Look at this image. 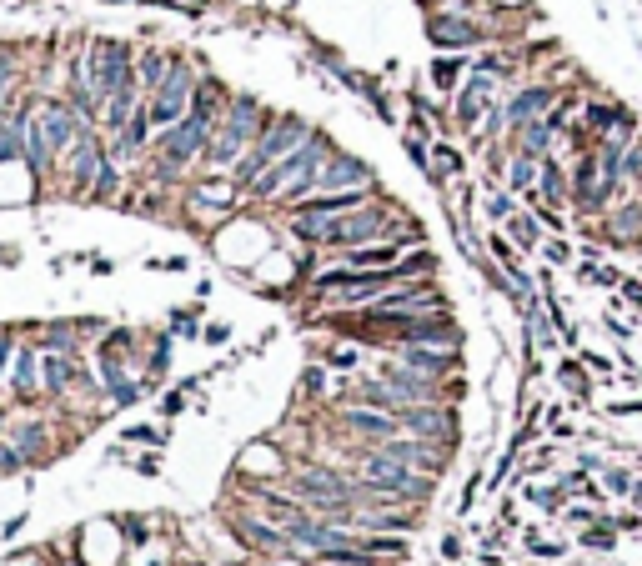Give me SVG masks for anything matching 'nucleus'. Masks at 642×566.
I'll return each instance as SVG.
<instances>
[{
  "instance_id": "f257e3e1",
  "label": "nucleus",
  "mask_w": 642,
  "mask_h": 566,
  "mask_svg": "<svg viewBox=\"0 0 642 566\" xmlns=\"http://www.w3.org/2000/svg\"><path fill=\"white\" fill-rule=\"evenodd\" d=\"M327 156H332V141L321 136V131H311L296 151H286L276 166H266L246 191L256 196V201H266V196H281L286 206H296V201H306L311 191H316V176H321V166H327Z\"/></svg>"
},
{
  "instance_id": "f03ea898",
  "label": "nucleus",
  "mask_w": 642,
  "mask_h": 566,
  "mask_svg": "<svg viewBox=\"0 0 642 566\" xmlns=\"http://www.w3.org/2000/svg\"><path fill=\"white\" fill-rule=\"evenodd\" d=\"M266 111H261V101H251V96H241V101H231L226 111H221V121H216V131H211V141H206V161L211 166H236L241 161V151H251L256 146V136L266 131Z\"/></svg>"
},
{
  "instance_id": "7ed1b4c3",
  "label": "nucleus",
  "mask_w": 642,
  "mask_h": 566,
  "mask_svg": "<svg viewBox=\"0 0 642 566\" xmlns=\"http://www.w3.org/2000/svg\"><path fill=\"white\" fill-rule=\"evenodd\" d=\"M311 136V126L301 121V116H281V121H266V131L256 136V146L236 161V186H251L266 166H276L286 151H296L301 141Z\"/></svg>"
},
{
  "instance_id": "20e7f679",
  "label": "nucleus",
  "mask_w": 642,
  "mask_h": 566,
  "mask_svg": "<svg viewBox=\"0 0 642 566\" xmlns=\"http://www.w3.org/2000/svg\"><path fill=\"white\" fill-rule=\"evenodd\" d=\"M86 86H91L101 101H106V96H116V91H126V86H136L131 46H126V41L101 36V41L91 46V56H86Z\"/></svg>"
},
{
  "instance_id": "39448f33",
  "label": "nucleus",
  "mask_w": 642,
  "mask_h": 566,
  "mask_svg": "<svg viewBox=\"0 0 642 566\" xmlns=\"http://www.w3.org/2000/svg\"><path fill=\"white\" fill-rule=\"evenodd\" d=\"M191 96H196V71H191L186 61H171L166 81H161V86L151 91V101H146V111H151V126H156V131L176 126V121L186 116Z\"/></svg>"
},
{
  "instance_id": "423d86ee",
  "label": "nucleus",
  "mask_w": 642,
  "mask_h": 566,
  "mask_svg": "<svg viewBox=\"0 0 642 566\" xmlns=\"http://www.w3.org/2000/svg\"><path fill=\"white\" fill-rule=\"evenodd\" d=\"M352 186H372V166L362 156H347V151H332L327 166L316 176V191H352ZM311 191V196H316Z\"/></svg>"
},
{
  "instance_id": "0eeeda50",
  "label": "nucleus",
  "mask_w": 642,
  "mask_h": 566,
  "mask_svg": "<svg viewBox=\"0 0 642 566\" xmlns=\"http://www.w3.org/2000/svg\"><path fill=\"white\" fill-rule=\"evenodd\" d=\"M427 36H432V46H442V51H467V46H477V41H482V26H477L472 16L442 11V16H432V21H427Z\"/></svg>"
},
{
  "instance_id": "6e6552de",
  "label": "nucleus",
  "mask_w": 642,
  "mask_h": 566,
  "mask_svg": "<svg viewBox=\"0 0 642 566\" xmlns=\"http://www.w3.org/2000/svg\"><path fill=\"white\" fill-rule=\"evenodd\" d=\"M367 486H377V491H402V496H427V481H417L412 466L397 461V456L367 461Z\"/></svg>"
},
{
  "instance_id": "1a4fd4ad",
  "label": "nucleus",
  "mask_w": 642,
  "mask_h": 566,
  "mask_svg": "<svg viewBox=\"0 0 642 566\" xmlns=\"http://www.w3.org/2000/svg\"><path fill=\"white\" fill-rule=\"evenodd\" d=\"M452 361H457V351H437L432 341H407L402 346V366L417 371V376H442Z\"/></svg>"
},
{
  "instance_id": "9d476101",
  "label": "nucleus",
  "mask_w": 642,
  "mask_h": 566,
  "mask_svg": "<svg viewBox=\"0 0 642 566\" xmlns=\"http://www.w3.org/2000/svg\"><path fill=\"white\" fill-rule=\"evenodd\" d=\"M392 391H397V401L402 406H417V401H437V386H432V376H417V371H407V366H387V376H382Z\"/></svg>"
},
{
  "instance_id": "9b49d317",
  "label": "nucleus",
  "mask_w": 642,
  "mask_h": 566,
  "mask_svg": "<svg viewBox=\"0 0 642 566\" xmlns=\"http://www.w3.org/2000/svg\"><path fill=\"white\" fill-rule=\"evenodd\" d=\"M552 96H557L552 86H527V91H522V96H517L512 106H507V121H512V126H527V121H542V111L552 106Z\"/></svg>"
},
{
  "instance_id": "f8f14e48",
  "label": "nucleus",
  "mask_w": 642,
  "mask_h": 566,
  "mask_svg": "<svg viewBox=\"0 0 642 566\" xmlns=\"http://www.w3.org/2000/svg\"><path fill=\"white\" fill-rule=\"evenodd\" d=\"M487 91H492V81H487V76L477 71V76L467 81V91H462V101H457V126H467V131L477 126V106L487 101Z\"/></svg>"
},
{
  "instance_id": "ddd939ff",
  "label": "nucleus",
  "mask_w": 642,
  "mask_h": 566,
  "mask_svg": "<svg viewBox=\"0 0 642 566\" xmlns=\"http://www.w3.org/2000/svg\"><path fill=\"white\" fill-rule=\"evenodd\" d=\"M537 196H542L552 211L567 201V181H562V171H557V161H552V156H542V171H537Z\"/></svg>"
},
{
  "instance_id": "4468645a",
  "label": "nucleus",
  "mask_w": 642,
  "mask_h": 566,
  "mask_svg": "<svg viewBox=\"0 0 642 566\" xmlns=\"http://www.w3.org/2000/svg\"><path fill=\"white\" fill-rule=\"evenodd\" d=\"M402 426H412L417 436H447L452 416H437V411H422V406H402Z\"/></svg>"
},
{
  "instance_id": "2eb2a0df",
  "label": "nucleus",
  "mask_w": 642,
  "mask_h": 566,
  "mask_svg": "<svg viewBox=\"0 0 642 566\" xmlns=\"http://www.w3.org/2000/svg\"><path fill=\"white\" fill-rule=\"evenodd\" d=\"M166 71H171V56H161V51H146V56L136 61V86H141V91H156V86L166 81Z\"/></svg>"
},
{
  "instance_id": "dca6fc26",
  "label": "nucleus",
  "mask_w": 642,
  "mask_h": 566,
  "mask_svg": "<svg viewBox=\"0 0 642 566\" xmlns=\"http://www.w3.org/2000/svg\"><path fill=\"white\" fill-rule=\"evenodd\" d=\"M537 171H542V156H512V166H507V186L512 191H537Z\"/></svg>"
},
{
  "instance_id": "f3484780",
  "label": "nucleus",
  "mask_w": 642,
  "mask_h": 566,
  "mask_svg": "<svg viewBox=\"0 0 642 566\" xmlns=\"http://www.w3.org/2000/svg\"><path fill=\"white\" fill-rule=\"evenodd\" d=\"M507 236H512V246L532 251V246L542 241V226H537V216H532V211H512V216H507Z\"/></svg>"
},
{
  "instance_id": "a211bd4d",
  "label": "nucleus",
  "mask_w": 642,
  "mask_h": 566,
  "mask_svg": "<svg viewBox=\"0 0 642 566\" xmlns=\"http://www.w3.org/2000/svg\"><path fill=\"white\" fill-rule=\"evenodd\" d=\"M347 426L362 431V436H392L397 431V421L387 411H347Z\"/></svg>"
},
{
  "instance_id": "6ab92c4d",
  "label": "nucleus",
  "mask_w": 642,
  "mask_h": 566,
  "mask_svg": "<svg viewBox=\"0 0 642 566\" xmlns=\"http://www.w3.org/2000/svg\"><path fill=\"white\" fill-rule=\"evenodd\" d=\"M357 271H377V266H397V246H352L347 256Z\"/></svg>"
},
{
  "instance_id": "aec40b11",
  "label": "nucleus",
  "mask_w": 642,
  "mask_h": 566,
  "mask_svg": "<svg viewBox=\"0 0 642 566\" xmlns=\"http://www.w3.org/2000/svg\"><path fill=\"white\" fill-rule=\"evenodd\" d=\"M301 486H306L311 496H327V501H342V496H347V481H337V476H327V471H301Z\"/></svg>"
},
{
  "instance_id": "412c9836",
  "label": "nucleus",
  "mask_w": 642,
  "mask_h": 566,
  "mask_svg": "<svg viewBox=\"0 0 642 566\" xmlns=\"http://www.w3.org/2000/svg\"><path fill=\"white\" fill-rule=\"evenodd\" d=\"M462 71H467L462 56H437V61H432V86H437V91H452V86L462 81Z\"/></svg>"
},
{
  "instance_id": "4be33fe9",
  "label": "nucleus",
  "mask_w": 642,
  "mask_h": 566,
  "mask_svg": "<svg viewBox=\"0 0 642 566\" xmlns=\"http://www.w3.org/2000/svg\"><path fill=\"white\" fill-rule=\"evenodd\" d=\"M357 396H362L367 406H382V411H392V406H402V401H397V391H392L387 381H362V386H357Z\"/></svg>"
},
{
  "instance_id": "5701e85b",
  "label": "nucleus",
  "mask_w": 642,
  "mask_h": 566,
  "mask_svg": "<svg viewBox=\"0 0 642 566\" xmlns=\"http://www.w3.org/2000/svg\"><path fill=\"white\" fill-rule=\"evenodd\" d=\"M16 391L21 396H36V351H21L16 356Z\"/></svg>"
},
{
  "instance_id": "b1692460",
  "label": "nucleus",
  "mask_w": 642,
  "mask_h": 566,
  "mask_svg": "<svg viewBox=\"0 0 642 566\" xmlns=\"http://www.w3.org/2000/svg\"><path fill=\"white\" fill-rule=\"evenodd\" d=\"M432 266H437V261H432V251H417V256H402V261H397V271H402L407 281H422Z\"/></svg>"
},
{
  "instance_id": "393cba45",
  "label": "nucleus",
  "mask_w": 642,
  "mask_h": 566,
  "mask_svg": "<svg viewBox=\"0 0 642 566\" xmlns=\"http://www.w3.org/2000/svg\"><path fill=\"white\" fill-rule=\"evenodd\" d=\"M637 226H642V206L632 201V206H622V211H617V236L627 241V236H637Z\"/></svg>"
},
{
  "instance_id": "a878e982",
  "label": "nucleus",
  "mask_w": 642,
  "mask_h": 566,
  "mask_svg": "<svg viewBox=\"0 0 642 566\" xmlns=\"http://www.w3.org/2000/svg\"><path fill=\"white\" fill-rule=\"evenodd\" d=\"M362 551H367V556H392V551H402V541H392V536H372V541H362Z\"/></svg>"
},
{
  "instance_id": "bb28decb",
  "label": "nucleus",
  "mask_w": 642,
  "mask_h": 566,
  "mask_svg": "<svg viewBox=\"0 0 642 566\" xmlns=\"http://www.w3.org/2000/svg\"><path fill=\"white\" fill-rule=\"evenodd\" d=\"M66 376H71V366H66L61 356H51V361H46V381H51V386L61 391V386H66Z\"/></svg>"
},
{
  "instance_id": "cd10ccee",
  "label": "nucleus",
  "mask_w": 642,
  "mask_h": 566,
  "mask_svg": "<svg viewBox=\"0 0 642 566\" xmlns=\"http://www.w3.org/2000/svg\"><path fill=\"white\" fill-rule=\"evenodd\" d=\"M512 211H517V201H512V196H492V201H487V216H497V221H507Z\"/></svg>"
},
{
  "instance_id": "c85d7f7f",
  "label": "nucleus",
  "mask_w": 642,
  "mask_h": 566,
  "mask_svg": "<svg viewBox=\"0 0 642 566\" xmlns=\"http://www.w3.org/2000/svg\"><path fill=\"white\" fill-rule=\"evenodd\" d=\"M542 256H547L552 266H567V256H572V251H567V241H547V246H542Z\"/></svg>"
},
{
  "instance_id": "c756f323",
  "label": "nucleus",
  "mask_w": 642,
  "mask_h": 566,
  "mask_svg": "<svg viewBox=\"0 0 642 566\" xmlns=\"http://www.w3.org/2000/svg\"><path fill=\"white\" fill-rule=\"evenodd\" d=\"M637 171H642V146H627V156H622V176L632 181Z\"/></svg>"
},
{
  "instance_id": "7c9ffc66",
  "label": "nucleus",
  "mask_w": 642,
  "mask_h": 566,
  "mask_svg": "<svg viewBox=\"0 0 642 566\" xmlns=\"http://www.w3.org/2000/svg\"><path fill=\"white\" fill-rule=\"evenodd\" d=\"M407 156H412V161H417L422 171H432V161H427V146H422L417 136H407Z\"/></svg>"
},
{
  "instance_id": "2f4dec72",
  "label": "nucleus",
  "mask_w": 642,
  "mask_h": 566,
  "mask_svg": "<svg viewBox=\"0 0 642 566\" xmlns=\"http://www.w3.org/2000/svg\"><path fill=\"white\" fill-rule=\"evenodd\" d=\"M437 161H442V171L452 176V171H462V156L452 151V146H437Z\"/></svg>"
},
{
  "instance_id": "473e14b6",
  "label": "nucleus",
  "mask_w": 642,
  "mask_h": 566,
  "mask_svg": "<svg viewBox=\"0 0 642 566\" xmlns=\"http://www.w3.org/2000/svg\"><path fill=\"white\" fill-rule=\"evenodd\" d=\"M332 366H337V371H352V366H357V351H352V346H337V351H332Z\"/></svg>"
},
{
  "instance_id": "72a5a7b5",
  "label": "nucleus",
  "mask_w": 642,
  "mask_h": 566,
  "mask_svg": "<svg viewBox=\"0 0 642 566\" xmlns=\"http://www.w3.org/2000/svg\"><path fill=\"white\" fill-rule=\"evenodd\" d=\"M126 436H131V441H161V431H151V426H131Z\"/></svg>"
},
{
  "instance_id": "f704fd0d",
  "label": "nucleus",
  "mask_w": 642,
  "mask_h": 566,
  "mask_svg": "<svg viewBox=\"0 0 642 566\" xmlns=\"http://www.w3.org/2000/svg\"><path fill=\"white\" fill-rule=\"evenodd\" d=\"M622 291H627V301H632V306H642V286H637V281H622Z\"/></svg>"
},
{
  "instance_id": "c9c22d12",
  "label": "nucleus",
  "mask_w": 642,
  "mask_h": 566,
  "mask_svg": "<svg viewBox=\"0 0 642 566\" xmlns=\"http://www.w3.org/2000/svg\"><path fill=\"white\" fill-rule=\"evenodd\" d=\"M632 496H637V506H642V486H632Z\"/></svg>"
},
{
  "instance_id": "e433bc0d",
  "label": "nucleus",
  "mask_w": 642,
  "mask_h": 566,
  "mask_svg": "<svg viewBox=\"0 0 642 566\" xmlns=\"http://www.w3.org/2000/svg\"><path fill=\"white\" fill-rule=\"evenodd\" d=\"M422 6H432V0H422Z\"/></svg>"
}]
</instances>
